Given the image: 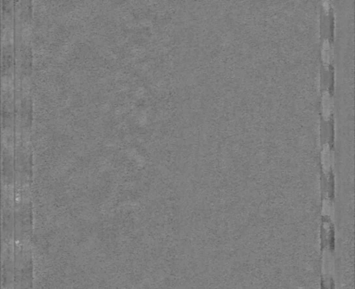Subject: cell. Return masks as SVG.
Masks as SVG:
<instances>
[{
    "instance_id": "6da1fadb",
    "label": "cell",
    "mask_w": 355,
    "mask_h": 289,
    "mask_svg": "<svg viewBox=\"0 0 355 289\" xmlns=\"http://www.w3.org/2000/svg\"><path fill=\"white\" fill-rule=\"evenodd\" d=\"M322 58L325 64H328L331 58V47L327 41L324 42L322 46Z\"/></svg>"
},
{
    "instance_id": "7a4b0ae2",
    "label": "cell",
    "mask_w": 355,
    "mask_h": 289,
    "mask_svg": "<svg viewBox=\"0 0 355 289\" xmlns=\"http://www.w3.org/2000/svg\"><path fill=\"white\" fill-rule=\"evenodd\" d=\"M323 1V6L324 9L326 10V11H329L330 9V0H322Z\"/></svg>"
}]
</instances>
